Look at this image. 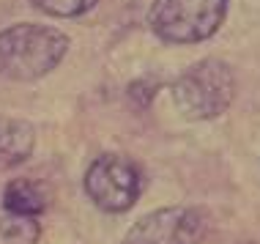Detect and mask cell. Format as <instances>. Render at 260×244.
Wrapping results in <instances>:
<instances>
[{
    "label": "cell",
    "instance_id": "cell-1",
    "mask_svg": "<svg viewBox=\"0 0 260 244\" xmlns=\"http://www.w3.org/2000/svg\"><path fill=\"white\" fill-rule=\"evenodd\" d=\"M69 52V36L58 27L22 22L0 30V77L33 82L50 74Z\"/></svg>",
    "mask_w": 260,
    "mask_h": 244
},
{
    "label": "cell",
    "instance_id": "cell-2",
    "mask_svg": "<svg viewBox=\"0 0 260 244\" xmlns=\"http://www.w3.org/2000/svg\"><path fill=\"white\" fill-rule=\"evenodd\" d=\"M236 96V77L233 69L224 60L206 58L192 69H186L173 82V102L189 121H208L222 115Z\"/></svg>",
    "mask_w": 260,
    "mask_h": 244
},
{
    "label": "cell",
    "instance_id": "cell-4",
    "mask_svg": "<svg viewBox=\"0 0 260 244\" xmlns=\"http://www.w3.org/2000/svg\"><path fill=\"white\" fill-rule=\"evenodd\" d=\"M85 192L107 214L129 211L143 192V173L121 154H102L85 173Z\"/></svg>",
    "mask_w": 260,
    "mask_h": 244
},
{
    "label": "cell",
    "instance_id": "cell-8",
    "mask_svg": "<svg viewBox=\"0 0 260 244\" xmlns=\"http://www.w3.org/2000/svg\"><path fill=\"white\" fill-rule=\"evenodd\" d=\"M41 236V228L36 217H25V214H9L0 217V239L6 244H36Z\"/></svg>",
    "mask_w": 260,
    "mask_h": 244
},
{
    "label": "cell",
    "instance_id": "cell-5",
    "mask_svg": "<svg viewBox=\"0 0 260 244\" xmlns=\"http://www.w3.org/2000/svg\"><path fill=\"white\" fill-rule=\"evenodd\" d=\"M206 236V214L200 208L170 206L140 217L123 244H200Z\"/></svg>",
    "mask_w": 260,
    "mask_h": 244
},
{
    "label": "cell",
    "instance_id": "cell-9",
    "mask_svg": "<svg viewBox=\"0 0 260 244\" xmlns=\"http://www.w3.org/2000/svg\"><path fill=\"white\" fill-rule=\"evenodd\" d=\"M39 11L50 14V17H63V19H74L82 17L85 11H90L99 0H33Z\"/></svg>",
    "mask_w": 260,
    "mask_h": 244
},
{
    "label": "cell",
    "instance_id": "cell-7",
    "mask_svg": "<svg viewBox=\"0 0 260 244\" xmlns=\"http://www.w3.org/2000/svg\"><path fill=\"white\" fill-rule=\"evenodd\" d=\"M3 208L9 214L39 217L47 208V192H44V187L30 178H14L3 190Z\"/></svg>",
    "mask_w": 260,
    "mask_h": 244
},
{
    "label": "cell",
    "instance_id": "cell-3",
    "mask_svg": "<svg viewBox=\"0 0 260 244\" xmlns=\"http://www.w3.org/2000/svg\"><path fill=\"white\" fill-rule=\"evenodd\" d=\"M228 0H153L148 25L167 44H198L224 22Z\"/></svg>",
    "mask_w": 260,
    "mask_h": 244
},
{
    "label": "cell",
    "instance_id": "cell-6",
    "mask_svg": "<svg viewBox=\"0 0 260 244\" xmlns=\"http://www.w3.org/2000/svg\"><path fill=\"white\" fill-rule=\"evenodd\" d=\"M33 145H36V132L27 121L0 118V170H11L30 159Z\"/></svg>",
    "mask_w": 260,
    "mask_h": 244
}]
</instances>
